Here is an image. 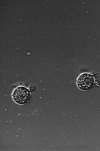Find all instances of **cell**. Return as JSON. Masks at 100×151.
I'll return each instance as SVG.
<instances>
[{
	"instance_id": "1",
	"label": "cell",
	"mask_w": 100,
	"mask_h": 151,
	"mask_svg": "<svg viewBox=\"0 0 100 151\" xmlns=\"http://www.w3.org/2000/svg\"><path fill=\"white\" fill-rule=\"evenodd\" d=\"M13 98L18 104H24L29 102L31 99V95L26 88L19 87L14 90Z\"/></svg>"
},
{
	"instance_id": "2",
	"label": "cell",
	"mask_w": 100,
	"mask_h": 151,
	"mask_svg": "<svg viewBox=\"0 0 100 151\" xmlns=\"http://www.w3.org/2000/svg\"><path fill=\"white\" fill-rule=\"evenodd\" d=\"M93 76L88 73H84L78 77L77 84L80 89L84 91L88 90L92 88L94 84Z\"/></svg>"
}]
</instances>
